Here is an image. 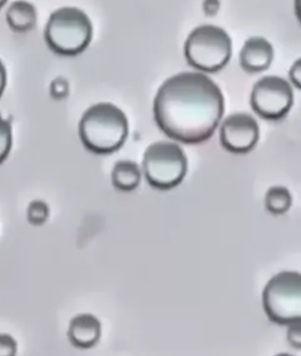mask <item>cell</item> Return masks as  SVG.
Returning a JSON list of instances; mask_svg holds the SVG:
<instances>
[{
  "label": "cell",
  "mask_w": 301,
  "mask_h": 356,
  "mask_svg": "<svg viewBox=\"0 0 301 356\" xmlns=\"http://www.w3.org/2000/svg\"><path fill=\"white\" fill-rule=\"evenodd\" d=\"M288 343H291L296 349L301 348V326L300 321L288 325Z\"/></svg>",
  "instance_id": "ac0fdd59"
},
{
  "label": "cell",
  "mask_w": 301,
  "mask_h": 356,
  "mask_svg": "<svg viewBox=\"0 0 301 356\" xmlns=\"http://www.w3.org/2000/svg\"><path fill=\"white\" fill-rule=\"evenodd\" d=\"M8 0H0V9L6 6V3H7Z\"/></svg>",
  "instance_id": "44dd1931"
},
{
  "label": "cell",
  "mask_w": 301,
  "mask_h": 356,
  "mask_svg": "<svg viewBox=\"0 0 301 356\" xmlns=\"http://www.w3.org/2000/svg\"><path fill=\"white\" fill-rule=\"evenodd\" d=\"M232 54L230 35L216 26L193 29L185 43L187 63L205 73H216L226 67Z\"/></svg>",
  "instance_id": "277c9868"
},
{
  "label": "cell",
  "mask_w": 301,
  "mask_h": 356,
  "mask_svg": "<svg viewBox=\"0 0 301 356\" xmlns=\"http://www.w3.org/2000/svg\"><path fill=\"white\" fill-rule=\"evenodd\" d=\"M49 217V207L42 200H35L31 202L26 210L28 222L33 226H40L48 220Z\"/></svg>",
  "instance_id": "5bb4252c"
},
{
  "label": "cell",
  "mask_w": 301,
  "mask_h": 356,
  "mask_svg": "<svg viewBox=\"0 0 301 356\" xmlns=\"http://www.w3.org/2000/svg\"><path fill=\"white\" fill-rule=\"evenodd\" d=\"M263 302L268 318L275 324L301 321V275L296 271L275 275L263 289Z\"/></svg>",
  "instance_id": "8992f818"
},
{
  "label": "cell",
  "mask_w": 301,
  "mask_h": 356,
  "mask_svg": "<svg viewBox=\"0 0 301 356\" xmlns=\"http://www.w3.org/2000/svg\"><path fill=\"white\" fill-rule=\"evenodd\" d=\"M13 145L12 126L9 121L0 115V165L8 159Z\"/></svg>",
  "instance_id": "9a60e30c"
},
{
  "label": "cell",
  "mask_w": 301,
  "mask_h": 356,
  "mask_svg": "<svg viewBox=\"0 0 301 356\" xmlns=\"http://www.w3.org/2000/svg\"><path fill=\"white\" fill-rule=\"evenodd\" d=\"M18 345L9 334H0V356L17 355Z\"/></svg>",
  "instance_id": "2e32d148"
},
{
  "label": "cell",
  "mask_w": 301,
  "mask_h": 356,
  "mask_svg": "<svg viewBox=\"0 0 301 356\" xmlns=\"http://www.w3.org/2000/svg\"><path fill=\"white\" fill-rule=\"evenodd\" d=\"M102 326L92 314H79L72 318L68 337L73 346L79 349H90L101 339Z\"/></svg>",
  "instance_id": "30bf717a"
},
{
  "label": "cell",
  "mask_w": 301,
  "mask_h": 356,
  "mask_svg": "<svg viewBox=\"0 0 301 356\" xmlns=\"http://www.w3.org/2000/svg\"><path fill=\"white\" fill-rule=\"evenodd\" d=\"M70 92V86L68 82L63 78H57L56 81H53L51 86V95L56 99H63L68 96Z\"/></svg>",
  "instance_id": "e0dca14e"
},
{
  "label": "cell",
  "mask_w": 301,
  "mask_h": 356,
  "mask_svg": "<svg viewBox=\"0 0 301 356\" xmlns=\"http://www.w3.org/2000/svg\"><path fill=\"white\" fill-rule=\"evenodd\" d=\"M290 79H291V82L294 83L295 87L298 89H300L301 87V60L300 59H298L296 62H295L294 65L291 67V70H290Z\"/></svg>",
  "instance_id": "d6986e66"
},
{
  "label": "cell",
  "mask_w": 301,
  "mask_h": 356,
  "mask_svg": "<svg viewBox=\"0 0 301 356\" xmlns=\"http://www.w3.org/2000/svg\"><path fill=\"white\" fill-rule=\"evenodd\" d=\"M187 167L184 149L170 140L152 143L143 154L142 170L148 185L156 190L168 191L177 187L186 176Z\"/></svg>",
  "instance_id": "5b68a950"
},
{
  "label": "cell",
  "mask_w": 301,
  "mask_h": 356,
  "mask_svg": "<svg viewBox=\"0 0 301 356\" xmlns=\"http://www.w3.org/2000/svg\"><path fill=\"white\" fill-rule=\"evenodd\" d=\"M293 204L291 193L286 187L274 186L265 195V207L272 215H284Z\"/></svg>",
  "instance_id": "4fadbf2b"
},
{
  "label": "cell",
  "mask_w": 301,
  "mask_h": 356,
  "mask_svg": "<svg viewBox=\"0 0 301 356\" xmlns=\"http://www.w3.org/2000/svg\"><path fill=\"white\" fill-rule=\"evenodd\" d=\"M93 28L88 15L74 7L60 8L51 13L45 26V43L59 56L73 57L83 53L92 40Z\"/></svg>",
  "instance_id": "3957f363"
},
{
  "label": "cell",
  "mask_w": 301,
  "mask_h": 356,
  "mask_svg": "<svg viewBox=\"0 0 301 356\" xmlns=\"http://www.w3.org/2000/svg\"><path fill=\"white\" fill-rule=\"evenodd\" d=\"M259 137L260 128L257 120L247 113H234L221 123L220 143L229 152H250L257 146Z\"/></svg>",
  "instance_id": "ba28073f"
},
{
  "label": "cell",
  "mask_w": 301,
  "mask_h": 356,
  "mask_svg": "<svg viewBox=\"0 0 301 356\" xmlns=\"http://www.w3.org/2000/svg\"><path fill=\"white\" fill-rule=\"evenodd\" d=\"M79 137L83 146L92 153L115 152L129 137V120L122 109L115 104L97 103L82 115Z\"/></svg>",
  "instance_id": "7a4b0ae2"
},
{
  "label": "cell",
  "mask_w": 301,
  "mask_h": 356,
  "mask_svg": "<svg viewBox=\"0 0 301 356\" xmlns=\"http://www.w3.org/2000/svg\"><path fill=\"white\" fill-rule=\"evenodd\" d=\"M6 86H7V70L3 62L0 60V97L3 96Z\"/></svg>",
  "instance_id": "ffe728a7"
},
{
  "label": "cell",
  "mask_w": 301,
  "mask_h": 356,
  "mask_svg": "<svg viewBox=\"0 0 301 356\" xmlns=\"http://www.w3.org/2000/svg\"><path fill=\"white\" fill-rule=\"evenodd\" d=\"M251 107L263 120L277 121L288 115L294 103L291 84L284 78L263 76L251 92Z\"/></svg>",
  "instance_id": "52a82bcc"
},
{
  "label": "cell",
  "mask_w": 301,
  "mask_h": 356,
  "mask_svg": "<svg viewBox=\"0 0 301 356\" xmlns=\"http://www.w3.org/2000/svg\"><path fill=\"white\" fill-rule=\"evenodd\" d=\"M8 26L15 33H26L34 29L37 24V9L32 3L26 0H17L8 8Z\"/></svg>",
  "instance_id": "8fae6325"
},
{
  "label": "cell",
  "mask_w": 301,
  "mask_h": 356,
  "mask_svg": "<svg viewBox=\"0 0 301 356\" xmlns=\"http://www.w3.org/2000/svg\"><path fill=\"white\" fill-rule=\"evenodd\" d=\"M274 59V48L268 39L252 37L245 42L240 53V65L247 73L268 70Z\"/></svg>",
  "instance_id": "9c48e42d"
},
{
  "label": "cell",
  "mask_w": 301,
  "mask_h": 356,
  "mask_svg": "<svg viewBox=\"0 0 301 356\" xmlns=\"http://www.w3.org/2000/svg\"><path fill=\"white\" fill-rule=\"evenodd\" d=\"M112 185L122 192L135 191L141 185L142 170L133 161H118L112 171Z\"/></svg>",
  "instance_id": "7c38bea8"
},
{
  "label": "cell",
  "mask_w": 301,
  "mask_h": 356,
  "mask_svg": "<svg viewBox=\"0 0 301 356\" xmlns=\"http://www.w3.org/2000/svg\"><path fill=\"white\" fill-rule=\"evenodd\" d=\"M276 356H294L291 355V354H288V353H282V354H277Z\"/></svg>",
  "instance_id": "7402d4cb"
},
{
  "label": "cell",
  "mask_w": 301,
  "mask_h": 356,
  "mask_svg": "<svg viewBox=\"0 0 301 356\" xmlns=\"http://www.w3.org/2000/svg\"><path fill=\"white\" fill-rule=\"evenodd\" d=\"M224 95L204 73L184 72L161 86L154 121L167 137L186 145L210 140L224 115Z\"/></svg>",
  "instance_id": "6da1fadb"
}]
</instances>
